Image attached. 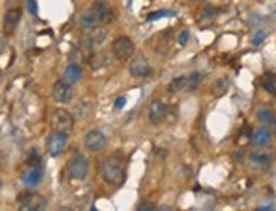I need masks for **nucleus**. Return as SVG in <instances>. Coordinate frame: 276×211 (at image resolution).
<instances>
[{
    "label": "nucleus",
    "instance_id": "1",
    "mask_svg": "<svg viewBox=\"0 0 276 211\" xmlns=\"http://www.w3.org/2000/svg\"><path fill=\"white\" fill-rule=\"evenodd\" d=\"M99 175L108 184L118 186L123 181V175H125V167H123L121 157L118 153H113L109 157L102 158L101 164H99Z\"/></svg>",
    "mask_w": 276,
    "mask_h": 211
},
{
    "label": "nucleus",
    "instance_id": "2",
    "mask_svg": "<svg viewBox=\"0 0 276 211\" xmlns=\"http://www.w3.org/2000/svg\"><path fill=\"white\" fill-rule=\"evenodd\" d=\"M67 174L72 181H84L89 174V160L84 155H75L67 165Z\"/></svg>",
    "mask_w": 276,
    "mask_h": 211
},
{
    "label": "nucleus",
    "instance_id": "3",
    "mask_svg": "<svg viewBox=\"0 0 276 211\" xmlns=\"http://www.w3.org/2000/svg\"><path fill=\"white\" fill-rule=\"evenodd\" d=\"M67 145H68V134L67 131H53L50 133V136L46 138V150L51 157H58L61 155L65 150H67Z\"/></svg>",
    "mask_w": 276,
    "mask_h": 211
},
{
    "label": "nucleus",
    "instance_id": "4",
    "mask_svg": "<svg viewBox=\"0 0 276 211\" xmlns=\"http://www.w3.org/2000/svg\"><path fill=\"white\" fill-rule=\"evenodd\" d=\"M111 51L118 61H126L132 58L133 53H135V44H133V41L126 36L116 38L111 44Z\"/></svg>",
    "mask_w": 276,
    "mask_h": 211
},
{
    "label": "nucleus",
    "instance_id": "5",
    "mask_svg": "<svg viewBox=\"0 0 276 211\" xmlns=\"http://www.w3.org/2000/svg\"><path fill=\"white\" fill-rule=\"evenodd\" d=\"M128 72L133 78H145L152 74V65L145 55H137L128 65Z\"/></svg>",
    "mask_w": 276,
    "mask_h": 211
},
{
    "label": "nucleus",
    "instance_id": "6",
    "mask_svg": "<svg viewBox=\"0 0 276 211\" xmlns=\"http://www.w3.org/2000/svg\"><path fill=\"white\" fill-rule=\"evenodd\" d=\"M50 121L51 126L60 131H70L72 126H74V116L67 109H53L51 111Z\"/></svg>",
    "mask_w": 276,
    "mask_h": 211
},
{
    "label": "nucleus",
    "instance_id": "7",
    "mask_svg": "<svg viewBox=\"0 0 276 211\" xmlns=\"http://www.w3.org/2000/svg\"><path fill=\"white\" fill-rule=\"evenodd\" d=\"M106 143H108V138L104 136V133L99 130H91L85 133L84 136V145L89 152L92 153H98V152L104 150Z\"/></svg>",
    "mask_w": 276,
    "mask_h": 211
},
{
    "label": "nucleus",
    "instance_id": "8",
    "mask_svg": "<svg viewBox=\"0 0 276 211\" xmlns=\"http://www.w3.org/2000/svg\"><path fill=\"white\" fill-rule=\"evenodd\" d=\"M165 117H167V104L158 101V99H154L148 106V121L158 126V124L164 123Z\"/></svg>",
    "mask_w": 276,
    "mask_h": 211
},
{
    "label": "nucleus",
    "instance_id": "9",
    "mask_svg": "<svg viewBox=\"0 0 276 211\" xmlns=\"http://www.w3.org/2000/svg\"><path fill=\"white\" fill-rule=\"evenodd\" d=\"M17 201H19V210L22 211H38L44 208V199L38 194H33V192L20 194Z\"/></svg>",
    "mask_w": 276,
    "mask_h": 211
},
{
    "label": "nucleus",
    "instance_id": "10",
    "mask_svg": "<svg viewBox=\"0 0 276 211\" xmlns=\"http://www.w3.org/2000/svg\"><path fill=\"white\" fill-rule=\"evenodd\" d=\"M53 97L60 104H68L74 97V91H72V84L65 80H58L53 85Z\"/></svg>",
    "mask_w": 276,
    "mask_h": 211
},
{
    "label": "nucleus",
    "instance_id": "11",
    "mask_svg": "<svg viewBox=\"0 0 276 211\" xmlns=\"http://www.w3.org/2000/svg\"><path fill=\"white\" fill-rule=\"evenodd\" d=\"M94 10L99 17V24H102V26L111 24L113 20H115V12H113V9L109 7V3L102 2V0H98V2L94 3Z\"/></svg>",
    "mask_w": 276,
    "mask_h": 211
},
{
    "label": "nucleus",
    "instance_id": "12",
    "mask_svg": "<svg viewBox=\"0 0 276 211\" xmlns=\"http://www.w3.org/2000/svg\"><path fill=\"white\" fill-rule=\"evenodd\" d=\"M271 140H273V131L268 130V128H259V130L254 131L253 136H251V143L257 148L268 147V145L271 143Z\"/></svg>",
    "mask_w": 276,
    "mask_h": 211
},
{
    "label": "nucleus",
    "instance_id": "13",
    "mask_svg": "<svg viewBox=\"0 0 276 211\" xmlns=\"http://www.w3.org/2000/svg\"><path fill=\"white\" fill-rule=\"evenodd\" d=\"M20 17H22V10L20 9H10L3 16V31L7 34H10L17 27V24L20 22Z\"/></svg>",
    "mask_w": 276,
    "mask_h": 211
},
{
    "label": "nucleus",
    "instance_id": "14",
    "mask_svg": "<svg viewBox=\"0 0 276 211\" xmlns=\"http://www.w3.org/2000/svg\"><path fill=\"white\" fill-rule=\"evenodd\" d=\"M275 160V153L273 152H253L249 155V162L254 167H268L271 165Z\"/></svg>",
    "mask_w": 276,
    "mask_h": 211
},
{
    "label": "nucleus",
    "instance_id": "15",
    "mask_svg": "<svg viewBox=\"0 0 276 211\" xmlns=\"http://www.w3.org/2000/svg\"><path fill=\"white\" fill-rule=\"evenodd\" d=\"M82 75H84V72H82V67L79 63H75V61H72V63H68L67 68H65L63 80L74 85V84H79V82H80Z\"/></svg>",
    "mask_w": 276,
    "mask_h": 211
},
{
    "label": "nucleus",
    "instance_id": "16",
    "mask_svg": "<svg viewBox=\"0 0 276 211\" xmlns=\"http://www.w3.org/2000/svg\"><path fill=\"white\" fill-rule=\"evenodd\" d=\"M41 181H43V172L39 167H31V171L22 174V184L26 188H36Z\"/></svg>",
    "mask_w": 276,
    "mask_h": 211
},
{
    "label": "nucleus",
    "instance_id": "17",
    "mask_svg": "<svg viewBox=\"0 0 276 211\" xmlns=\"http://www.w3.org/2000/svg\"><path fill=\"white\" fill-rule=\"evenodd\" d=\"M79 26H80L82 29H94L96 26H99V17H98V14H96L94 7H92V9H87L84 14H82L80 19H79Z\"/></svg>",
    "mask_w": 276,
    "mask_h": 211
},
{
    "label": "nucleus",
    "instance_id": "18",
    "mask_svg": "<svg viewBox=\"0 0 276 211\" xmlns=\"http://www.w3.org/2000/svg\"><path fill=\"white\" fill-rule=\"evenodd\" d=\"M75 117L77 119H87L92 113V101L89 97H84L79 101V104L75 106Z\"/></svg>",
    "mask_w": 276,
    "mask_h": 211
},
{
    "label": "nucleus",
    "instance_id": "19",
    "mask_svg": "<svg viewBox=\"0 0 276 211\" xmlns=\"http://www.w3.org/2000/svg\"><path fill=\"white\" fill-rule=\"evenodd\" d=\"M106 65H109V57L104 53V51L92 53L91 57H89V67H91L92 70H99V68L106 67Z\"/></svg>",
    "mask_w": 276,
    "mask_h": 211
},
{
    "label": "nucleus",
    "instance_id": "20",
    "mask_svg": "<svg viewBox=\"0 0 276 211\" xmlns=\"http://www.w3.org/2000/svg\"><path fill=\"white\" fill-rule=\"evenodd\" d=\"M186 84H188V77H186V75L172 78L167 85V92L169 94H177V92H181V91H186Z\"/></svg>",
    "mask_w": 276,
    "mask_h": 211
},
{
    "label": "nucleus",
    "instance_id": "21",
    "mask_svg": "<svg viewBox=\"0 0 276 211\" xmlns=\"http://www.w3.org/2000/svg\"><path fill=\"white\" fill-rule=\"evenodd\" d=\"M230 85V80L227 75H222V77H218L215 82L212 84V94L213 96H222L227 92V89H229Z\"/></svg>",
    "mask_w": 276,
    "mask_h": 211
},
{
    "label": "nucleus",
    "instance_id": "22",
    "mask_svg": "<svg viewBox=\"0 0 276 211\" xmlns=\"http://www.w3.org/2000/svg\"><path fill=\"white\" fill-rule=\"evenodd\" d=\"M261 87L268 92V94H276V74L268 72L261 78Z\"/></svg>",
    "mask_w": 276,
    "mask_h": 211
},
{
    "label": "nucleus",
    "instance_id": "23",
    "mask_svg": "<svg viewBox=\"0 0 276 211\" xmlns=\"http://www.w3.org/2000/svg\"><path fill=\"white\" fill-rule=\"evenodd\" d=\"M108 34H109V31L106 29L102 24L101 26H96L94 29L91 31V38H92V41H94L96 46H101V44L108 39Z\"/></svg>",
    "mask_w": 276,
    "mask_h": 211
},
{
    "label": "nucleus",
    "instance_id": "24",
    "mask_svg": "<svg viewBox=\"0 0 276 211\" xmlns=\"http://www.w3.org/2000/svg\"><path fill=\"white\" fill-rule=\"evenodd\" d=\"M256 117H257V121H261L263 124H273V123H276L275 113L270 109V107H259V109L256 111Z\"/></svg>",
    "mask_w": 276,
    "mask_h": 211
},
{
    "label": "nucleus",
    "instance_id": "25",
    "mask_svg": "<svg viewBox=\"0 0 276 211\" xmlns=\"http://www.w3.org/2000/svg\"><path fill=\"white\" fill-rule=\"evenodd\" d=\"M201 80H203V74H199V72H193V74L188 77V84H186V91H188V92H195L196 89L199 87Z\"/></svg>",
    "mask_w": 276,
    "mask_h": 211
},
{
    "label": "nucleus",
    "instance_id": "26",
    "mask_svg": "<svg viewBox=\"0 0 276 211\" xmlns=\"http://www.w3.org/2000/svg\"><path fill=\"white\" fill-rule=\"evenodd\" d=\"M26 164L29 165V167H39V165H41V157H39L38 153H34V152H33V153L29 155V158H27Z\"/></svg>",
    "mask_w": 276,
    "mask_h": 211
},
{
    "label": "nucleus",
    "instance_id": "27",
    "mask_svg": "<svg viewBox=\"0 0 276 211\" xmlns=\"http://www.w3.org/2000/svg\"><path fill=\"white\" fill-rule=\"evenodd\" d=\"M264 38H266V31H256V33H254V36H253V44L254 46H256V44H261L264 41Z\"/></svg>",
    "mask_w": 276,
    "mask_h": 211
},
{
    "label": "nucleus",
    "instance_id": "28",
    "mask_svg": "<svg viewBox=\"0 0 276 211\" xmlns=\"http://www.w3.org/2000/svg\"><path fill=\"white\" fill-rule=\"evenodd\" d=\"M137 210L138 211H152V210H157V206H155L154 203H150V201H143V203H140V205L137 206Z\"/></svg>",
    "mask_w": 276,
    "mask_h": 211
},
{
    "label": "nucleus",
    "instance_id": "29",
    "mask_svg": "<svg viewBox=\"0 0 276 211\" xmlns=\"http://www.w3.org/2000/svg\"><path fill=\"white\" fill-rule=\"evenodd\" d=\"M188 39H189V31L188 29H182L181 33H179V38H177L179 44H181V46H184V44L188 43Z\"/></svg>",
    "mask_w": 276,
    "mask_h": 211
},
{
    "label": "nucleus",
    "instance_id": "30",
    "mask_svg": "<svg viewBox=\"0 0 276 211\" xmlns=\"http://www.w3.org/2000/svg\"><path fill=\"white\" fill-rule=\"evenodd\" d=\"M169 10H158V12H154V14H150V16L147 17L148 20H154V19H158V17H164V16H169Z\"/></svg>",
    "mask_w": 276,
    "mask_h": 211
},
{
    "label": "nucleus",
    "instance_id": "31",
    "mask_svg": "<svg viewBox=\"0 0 276 211\" xmlns=\"http://www.w3.org/2000/svg\"><path fill=\"white\" fill-rule=\"evenodd\" d=\"M27 9H29V12H31V14H36V12H38L36 0H27Z\"/></svg>",
    "mask_w": 276,
    "mask_h": 211
},
{
    "label": "nucleus",
    "instance_id": "32",
    "mask_svg": "<svg viewBox=\"0 0 276 211\" xmlns=\"http://www.w3.org/2000/svg\"><path fill=\"white\" fill-rule=\"evenodd\" d=\"M125 104H126V97H118L115 101V107H116V109H123V107H125Z\"/></svg>",
    "mask_w": 276,
    "mask_h": 211
},
{
    "label": "nucleus",
    "instance_id": "33",
    "mask_svg": "<svg viewBox=\"0 0 276 211\" xmlns=\"http://www.w3.org/2000/svg\"><path fill=\"white\" fill-rule=\"evenodd\" d=\"M215 7H212V5H206L205 7V10H203V17H212L213 14H215Z\"/></svg>",
    "mask_w": 276,
    "mask_h": 211
},
{
    "label": "nucleus",
    "instance_id": "34",
    "mask_svg": "<svg viewBox=\"0 0 276 211\" xmlns=\"http://www.w3.org/2000/svg\"><path fill=\"white\" fill-rule=\"evenodd\" d=\"M259 210H273V206H261Z\"/></svg>",
    "mask_w": 276,
    "mask_h": 211
}]
</instances>
